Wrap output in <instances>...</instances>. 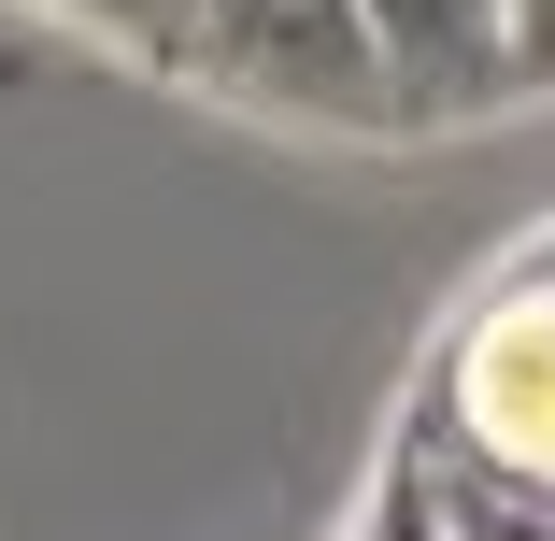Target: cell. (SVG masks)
Here are the masks:
<instances>
[{
  "label": "cell",
  "mask_w": 555,
  "mask_h": 541,
  "mask_svg": "<svg viewBox=\"0 0 555 541\" xmlns=\"http://www.w3.org/2000/svg\"><path fill=\"white\" fill-rule=\"evenodd\" d=\"M413 427H427L456 471H499V485H541V499H555V243H541L513 285L470 299V329L441 343Z\"/></svg>",
  "instance_id": "6da1fadb"
},
{
  "label": "cell",
  "mask_w": 555,
  "mask_h": 541,
  "mask_svg": "<svg viewBox=\"0 0 555 541\" xmlns=\"http://www.w3.org/2000/svg\"><path fill=\"white\" fill-rule=\"evenodd\" d=\"M171 72L257 100V115H313V129H399L385 57L357 0H171Z\"/></svg>",
  "instance_id": "7a4b0ae2"
},
{
  "label": "cell",
  "mask_w": 555,
  "mask_h": 541,
  "mask_svg": "<svg viewBox=\"0 0 555 541\" xmlns=\"http://www.w3.org/2000/svg\"><path fill=\"white\" fill-rule=\"evenodd\" d=\"M399 129H470L513 100V0H357Z\"/></svg>",
  "instance_id": "3957f363"
},
{
  "label": "cell",
  "mask_w": 555,
  "mask_h": 541,
  "mask_svg": "<svg viewBox=\"0 0 555 541\" xmlns=\"http://www.w3.org/2000/svg\"><path fill=\"white\" fill-rule=\"evenodd\" d=\"M357 541H456V513H441V456H427V427H399L385 471H371V513Z\"/></svg>",
  "instance_id": "277c9868"
},
{
  "label": "cell",
  "mask_w": 555,
  "mask_h": 541,
  "mask_svg": "<svg viewBox=\"0 0 555 541\" xmlns=\"http://www.w3.org/2000/svg\"><path fill=\"white\" fill-rule=\"evenodd\" d=\"M441 513H456V541H555V499L541 485H499V471H456V456H441Z\"/></svg>",
  "instance_id": "5b68a950"
},
{
  "label": "cell",
  "mask_w": 555,
  "mask_h": 541,
  "mask_svg": "<svg viewBox=\"0 0 555 541\" xmlns=\"http://www.w3.org/2000/svg\"><path fill=\"white\" fill-rule=\"evenodd\" d=\"M555 86V0H513V100Z\"/></svg>",
  "instance_id": "8992f818"
},
{
  "label": "cell",
  "mask_w": 555,
  "mask_h": 541,
  "mask_svg": "<svg viewBox=\"0 0 555 541\" xmlns=\"http://www.w3.org/2000/svg\"><path fill=\"white\" fill-rule=\"evenodd\" d=\"M72 15H100V29H115V43H143V57L171 43V0H72Z\"/></svg>",
  "instance_id": "52a82bcc"
}]
</instances>
